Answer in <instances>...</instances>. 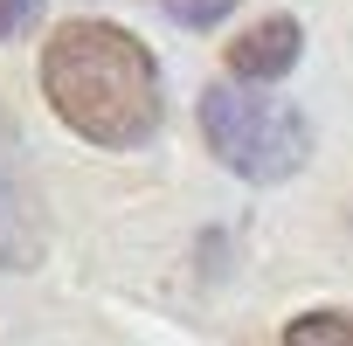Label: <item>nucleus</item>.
<instances>
[{
	"mask_svg": "<svg viewBox=\"0 0 353 346\" xmlns=\"http://www.w3.org/2000/svg\"><path fill=\"white\" fill-rule=\"evenodd\" d=\"M277 346H353V312H298Z\"/></svg>",
	"mask_w": 353,
	"mask_h": 346,
	"instance_id": "5",
	"label": "nucleus"
},
{
	"mask_svg": "<svg viewBox=\"0 0 353 346\" xmlns=\"http://www.w3.org/2000/svg\"><path fill=\"white\" fill-rule=\"evenodd\" d=\"M42 97L77 139L111 152L145 145L166 118L159 63L118 21H63L42 49Z\"/></svg>",
	"mask_w": 353,
	"mask_h": 346,
	"instance_id": "1",
	"label": "nucleus"
},
{
	"mask_svg": "<svg viewBox=\"0 0 353 346\" xmlns=\"http://www.w3.org/2000/svg\"><path fill=\"white\" fill-rule=\"evenodd\" d=\"M159 8L181 21V28H208V21H222V14L236 8V0H159Z\"/></svg>",
	"mask_w": 353,
	"mask_h": 346,
	"instance_id": "6",
	"label": "nucleus"
},
{
	"mask_svg": "<svg viewBox=\"0 0 353 346\" xmlns=\"http://www.w3.org/2000/svg\"><path fill=\"white\" fill-rule=\"evenodd\" d=\"M201 139L208 152L250 187H277L305 166L312 152V125L298 104L250 90V83H208L201 90Z\"/></svg>",
	"mask_w": 353,
	"mask_h": 346,
	"instance_id": "2",
	"label": "nucleus"
},
{
	"mask_svg": "<svg viewBox=\"0 0 353 346\" xmlns=\"http://www.w3.org/2000/svg\"><path fill=\"white\" fill-rule=\"evenodd\" d=\"M35 14H42V0H0V42H14Z\"/></svg>",
	"mask_w": 353,
	"mask_h": 346,
	"instance_id": "7",
	"label": "nucleus"
},
{
	"mask_svg": "<svg viewBox=\"0 0 353 346\" xmlns=\"http://www.w3.org/2000/svg\"><path fill=\"white\" fill-rule=\"evenodd\" d=\"M42 256V229H35V201L21 187H0V270H28Z\"/></svg>",
	"mask_w": 353,
	"mask_h": 346,
	"instance_id": "4",
	"label": "nucleus"
},
{
	"mask_svg": "<svg viewBox=\"0 0 353 346\" xmlns=\"http://www.w3.org/2000/svg\"><path fill=\"white\" fill-rule=\"evenodd\" d=\"M298 56H305V28H298L291 14H263V21H250V28L229 42V83L263 90V83L291 77Z\"/></svg>",
	"mask_w": 353,
	"mask_h": 346,
	"instance_id": "3",
	"label": "nucleus"
}]
</instances>
